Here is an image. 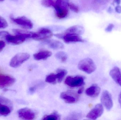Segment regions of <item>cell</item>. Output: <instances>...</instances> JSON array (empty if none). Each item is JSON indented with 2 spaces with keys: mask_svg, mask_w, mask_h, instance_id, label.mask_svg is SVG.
<instances>
[{
  "mask_svg": "<svg viewBox=\"0 0 121 120\" xmlns=\"http://www.w3.org/2000/svg\"><path fill=\"white\" fill-rule=\"evenodd\" d=\"M69 0H56L53 7L55 10V14L57 18L63 19L68 14L67 3Z\"/></svg>",
  "mask_w": 121,
  "mask_h": 120,
  "instance_id": "cell-1",
  "label": "cell"
},
{
  "mask_svg": "<svg viewBox=\"0 0 121 120\" xmlns=\"http://www.w3.org/2000/svg\"><path fill=\"white\" fill-rule=\"evenodd\" d=\"M78 67L80 70L89 74L94 72L96 69L95 63L90 58H85L80 61Z\"/></svg>",
  "mask_w": 121,
  "mask_h": 120,
  "instance_id": "cell-2",
  "label": "cell"
},
{
  "mask_svg": "<svg viewBox=\"0 0 121 120\" xmlns=\"http://www.w3.org/2000/svg\"><path fill=\"white\" fill-rule=\"evenodd\" d=\"M12 102L7 98L0 96V116L6 117L13 110Z\"/></svg>",
  "mask_w": 121,
  "mask_h": 120,
  "instance_id": "cell-3",
  "label": "cell"
},
{
  "mask_svg": "<svg viewBox=\"0 0 121 120\" xmlns=\"http://www.w3.org/2000/svg\"><path fill=\"white\" fill-rule=\"evenodd\" d=\"M56 37L62 39L66 43H75V42H83L84 41L82 39L79 35L71 33H65L57 34L55 35Z\"/></svg>",
  "mask_w": 121,
  "mask_h": 120,
  "instance_id": "cell-4",
  "label": "cell"
},
{
  "mask_svg": "<svg viewBox=\"0 0 121 120\" xmlns=\"http://www.w3.org/2000/svg\"><path fill=\"white\" fill-rule=\"evenodd\" d=\"M30 55L27 53H20L13 56L11 60L10 66L13 68H17L29 59Z\"/></svg>",
  "mask_w": 121,
  "mask_h": 120,
  "instance_id": "cell-5",
  "label": "cell"
},
{
  "mask_svg": "<svg viewBox=\"0 0 121 120\" xmlns=\"http://www.w3.org/2000/svg\"><path fill=\"white\" fill-rule=\"evenodd\" d=\"M10 19L15 24L24 29H30L33 27V24L31 20L25 16L17 18L11 17Z\"/></svg>",
  "mask_w": 121,
  "mask_h": 120,
  "instance_id": "cell-6",
  "label": "cell"
},
{
  "mask_svg": "<svg viewBox=\"0 0 121 120\" xmlns=\"http://www.w3.org/2000/svg\"><path fill=\"white\" fill-rule=\"evenodd\" d=\"M60 98L65 102L68 104L77 103L79 100L78 94L72 91H67L62 92L60 94Z\"/></svg>",
  "mask_w": 121,
  "mask_h": 120,
  "instance_id": "cell-7",
  "label": "cell"
},
{
  "mask_svg": "<svg viewBox=\"0 0 121 120\" xmlns=\"http://www.w3.org/2000/svg\"><path fill=\"white\" fill-rule=\"evenodd\" d=\"M84 78L81 76H68L65 79V83L70 87H78L82 86L84 84Z\"/></svg>",
  "mask_w": 121,
  "mask_h": 120,
  "instance_id": "cell-8",
  "label": "cell"
},
{
  "mask_svg": "<svg viewBox=\"0 0 121 120\" xmlns=\"http://www.w3.org/2000/svg\"><path fill=\"white\" fill-rule=\"evenodd\" d=\"M101 104L108 111L112 108L113 105L111 94L107 90H104L102 94L101 97Z\"/></svg>",
  "mask_w": 121,
  "mask_h": 120,
  "instance_id": "cell-9",
  "label": "cell"
},
{
  "mask_svg": "<svg viewBox=\"0 0 121 120\" xmlns=\"http://www.w3.org/2000/svg\"><path fill=\"white\" fill-rule=\"evenodd\" d=\"M104 111L103 105L101 104H98L95 105L87 114L86 117L90 120H96L101 117Z\"/></svg>",
  "mask_w": 121,
  "mask_h": 120,
  "instance_id": "cell-10",
  "label": "cell"
},
{
  "mask_svg": "<svg viewBox=\"0 0 121 120\" xmlns=\"http://www.w3.org/2000/svg\"><path fill=\"white\" fill-rule=\"evenodd\" d=\"M5 37L8 43L14 45L21 44L27 39L24 35L21 34H16L15 35L13 36L8 34L6 35Z\"/></svg>",
  "mask_w": 121,
  "mask_h": 120,
  "instance_id": "cell-11",
  "label": "cell"
},
{
  "mask_svg": "<svg viewBox=\"0 0 121 120\" xmlns=\"http://www.w3.org/2000/svg\"><path fill=\"white\" fill-rule=\"evenodd\" d=\"M36 37L34 39L37 41L47 40L51 38L53 35V33L50 30L45 28H41L37 32H36Z\"/></svg>",
  "mask_w": 121,
  "mask_h": 120,
  "instance_id": "cell-12",
  "label": "cell"
},
{
  "mask_svg": "<svg viewBox=\"0 0 121 120\" xmlns=\"http://www.w3.org/2000/svg\"><path fill=\"white\" fill-rule=\"evenodd\" d=\"M20 118L24 120H33L35 118V114L31 109L28 108H21L18 111Z\"/></svg>",
  "mask_w": 121,
  "mask_h": 120,
  "instance_id": "cell-13",
  "label": "cell"
},
{
  "mask_svg": "<svg viewBox=\"0 0 121 120\" xmlns=\"http://www.w3.org/2000/svg\"><path fill=\"white\" fill-rule=\"evenodd\" d=\"M14 77L5 75H0V88L1 89L8 87L13 85L15 82Z\"/></svg>",
  "mask_w": 121,
  "mask_h": 120,
  "instance_id": "cell-14",
  "label": "cell"
},
{
  "mask_svg": "<svg viewBox=\"0 0 121 120\" xmlns=\"http://www.w3.org/2000/svg\"><path fill=\"white\" fill-rule=\"evenodd\" d=\"M109 75L116 83L121 87V70L115 67L110 71Z\"/></svg>",
  "mask_w": 121,
  "mask_h": 120,
  "instance_id": "cell-15",
  "label": "cell"
},
{
  "mask_svg": "<svg viewBox=\"0 0 121 120\" xmlns=\"http://www.w3.org/2000/svg\"><path fill=\"white\" fill-rule=\"evenodd\" d=\"M100 91L101 89L97 85L94 84L86 89L85 93L88 96L95 98L99 96Z\"/></svg>",
  "mask_w": 121,
  "mask_h": 120,
  "instance_id": "cell-16",
  "label": "cell"
},
{
  "mask_svg": "<svg viewBox=\"0 0 121 120\" xmlns=\"http://www.w3.org/2000/svg\"><path fill=\"white\" fill-rule=\"evenodd\" d=\"M52 53L48 50H42L33 55L34 58L36 60H44L51 56Z\"/></svg>",
  "mask_w": 121,
  "mask_h": 120,
  "instance_id": "cell-17",
  "label": "cell"
},
{
  "mask_svg": "<svg viewBox=\"0 0 121 120\" xmlns=\"http://www.w3.org/2000/svg\"><path fill=\"white\" fill-rule=\"evenodd\" d=\"M84 31V27L79 25H75L69 27L64 32L65 33L76 34L80 35L83 34Z\"/></svg>",
  "mask_w": 121,
  "mask_h": 120,
  "instance_id": "cell-18",
  "label": "cell"
},
{
  "mask_svg": "<svg viewBox=\"0 0 121 120\" xmlns=\"http://www.w3.org/2000/svg\"><path fill=\"white\" fill-rule=\"evenodd\" d=\"M45 42L50 48L52 49H62L64 48L63 44L57 40H48Z\"/></svg>",
  "mask_w": 121,
  "mask_h": 120,
  "instance_id": "cell-19",
  "label": "cell"
},
{
  "mask_svg": "<svg viewBox=\"0 0 121 120\" xmlns=\"http://www.w3.org/2000/svg\"><path fill=\"white\" fill-rule=\"evenodd\" d=\"M55 57L63 63L66 62L68 58L67 55L63 51L57 52L55 55Z\"/></svg>",
  "mask_w": 121,
  "mask_h": 120,
  "instance_id": "cell-20",
  "label": "cell"
},
{
  "mask_svg": "<svg viewBox=\"0 0 121 120\" xmlns=\"http://www.w3.org/2000/svg\"><path fill=\"white\" fill-rule=\"evenodd\" d=\"M43 120H60V116L56 112H55L50 115L45 116L43 118Z\"/></svg>",
  "mask_w": 121,
  "mask_h": 120,
  "instance_id": "cell-21",
  "label": "cell"
},
{
  "mask_svg": "<svg viewBox=\"0 0 121 120\" xmlns=\"http://www.w3.org/2000/svg\"><path fill=\"white\" fill-rule=\"evenodd\" d=\"M45 81L48 83L52 84H55L57 81V77L56 74H52L49 75L46 77Z\"/></svg>",
  "mask_w": 121,
  "mask_h": 120,
  "instance_id": "cell-22",
  "label": "cell"
},
{
  "mask_svg": "<svg viewBox=\"0 0 121 120\" xmlns=\"http://www.w3.org/2000/svg\"><path fill=\"white\" fill-rule=\"evenodd\" d=\"M67 72L65 70H60L56 74L57 77V82L60 83L66 75Z\"/></svg>",
  "mask_w": 121,
  "mask_h": 120,
  "instance_id": "cell-23",
  "label": "cell"
},
{
  "mask_svg": "<svg viewBox=\"0 0 121 120\" xmlns=\"http://www.w3.org/2000/svg\"><path fill=\"white\" fill-rule=\"evenodd\" d=\"M41 3L42 5L45 7H53L55 1L53 0H42Z\"/></svg>",
  "mask_w": 121,
  "mask_h": 120,
  "instance_id": "cell-24",
  "label": "cell"
},
{
  "mask_svg": "<svg viewBox=\"0 0 121 120\" xmlns=\"http://www.w3.org/2000/svg\"><path fill=\"white\" fill-rule=\"evenodd\" d=\"M67 5L68 8H69L73 11L76 13H78L79 12V8L74 4L70 3L69 1Z\"/></svg>",
  "mask_w": 121,
  "mask_h": 120,
  "instance_id": "cell-25",
  "label": "cell"
},
{
  "mask_svg": "<svg viewBox=\"0 0 121 120\" xmlns=\"http://www.w3.org/2000/svg\"><path fill=\"white\" fill-rule=\"evenodd\" d=\"M7 21L3 18L0 16V29H4L8 27Z\"/></svg>",
  "mask_w": 121,
  "mask_h": 120,
  "instance_id": "cell-26",
  "label": "cell"
},
{
  "mask_svg": "<svg viewBox=\"0 0 121 120\" xmlns=\"http://www.w3.org/2000/svg\"><path fill=\"white\" fill-rule=\"evenodd\" d=\"M81 114L79 113H73L72 115H70L68 117V120H77L79 118L81 117Z\"/></svg>",
  "mask_w": 121,
  "mask_h": 120,
  "instance_id": "cell-27",
  "label": "cell"
},
{
  "mask_svg": "<svg viewBox=\"0 0 121 120\" xmlns=\"http://www.w3.org/2000/svg\"><path fill=\"white\" fill-rule=\"evenodd\" d=\"M5 46V42L3 41H0V52L3 50Z\"/></svg>",
  "mask_w": 121,
  "mask_h": 120,
  "instance_id": "cell-28",
  "label": "cell"
},
{
  "mask_svg": "<svg viewBox=\"0 0 121 120\" xmlns=\"http://www.w3.org/2000/svg\"><path fill=\"white\" fill-rule=\"evenodd\" d=\"M114 27V25L113 24H111L108 26L106 28V31L107 32H111L112 30V29Z\"/></svg>",
  "mask_w": 121,
  "mask_h": 120,
  "instance_id": "cell-29",
  "label": "cell"
},
{
  "mask_svg": "<svg viewBox=\"0 0 121 120\" xmlns=\"http://www.w3.org/2000/svg\"><path fill=\"white\" fill-rule=\"evenodd\" d=\"M36 89V87L34 86L30 87V88L29 89V92H30V93H34V92L35 91Z\"/></svg>",
  "mask_w": 121,
  "mask_h": 120,
  "instance_id": "cell-30",
  "label": "cell"
},
{
  "mask_svg": "<svg viewBox=\"0 0 121 120\" xmlns=\"http://www.w3.org/2000/svg\"><path fill=\"white\" fill-rule=\"evenodd\" d=\"M116 11L118 13H121V6H118L116 7L115 8Z\"/></svg>",
  "mask_w": 121,
  "mask_h": 120,
  "instance_id": "cell-31",
  "label": "cell"
},
{
  "mask_svg": "<svg viewBox=\"0 0 121 120\" xmlns=\"http://www.w3.org/2000/svg\"><path fill=\"white\" fill-rule=\"evenodd\" d=\"M92 3L94 4H96L97 3H100V0H92Z\"/></svg>",
  "mask_w": 121,
  "mask_h": 120,
  "instance_id": "cell-32",
  "label": "cell"
},
{
  "mask_svg": "<svg viewBox=\"0 0 121 120\" xmlns=\"http://www.w3.org/2000/svg\"><path fill=\"white\" fill-rule=\"evenodd\" d=\"M83 91H84V88H82H82H81L78 90V94H81L82 93Z\"/></svg>",
  "mask_w": 121,
  "mask_h": 120,
  "instance_id": "cell-33",
  "label": "cell"
},
{
  "mask_svg": "<svg viewBox=\"0 0 121 120\" xmlns=\"http://www.w3.org/2000/svg\"><path fill=\"white\" fill-rule=\"evenodd\" d=\"M118 101L121 107V92L119 94L118 97Z\"/></svg>",
  "mask_w": 121,
  "mask_h": 120,
  "instance_id": "cell-34",
  "label": "cell"
},
{
  "mask_svg": "<svg viewBox=\"0 0 121 120\" xmlns=\"http://www.w3.org/2000/svg\"><path fill=\"white\" fill-rule=\"evenodd\" d=\"M114 1L117 4H119L121 3V0H114Z\"/></svg>",
  "mask_w": 121,
  "mask_h": 120,
  "instance_id": "cell-35",
  "label": "cell"
},
{
  "mask_svg": "<svg viewBox=\"0 0 121 120\" xmlns=\"http://www.w3.org/2000/svg\"><path fill=\"white\" fill-rule=\"evenodd\" d=\"M4 0H0V2H2V1H3Z\"/></svg>",
  "mask_w": 121,
  "mask_h": 120,
  "instance_id": "cell-36",
  "label": "cell"
}]
</instances>
